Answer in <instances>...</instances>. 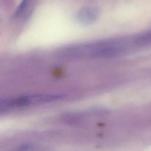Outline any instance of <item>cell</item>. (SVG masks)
<instances>
[{"mask_svg": "<svg viewBox=\"0 0 151 151\" xmlns=\"http://www.w3.org/2000/svg\"><path fill=\"white\" fill-rule=\"evenodd\" d=\"M65 97L66 96L63 94H41L7 99L1 100L0 110L1 112L6 111L30 105L60 100Z\"/></svg>", "mask_w": 151, "mask_h": 151, "instance_id": "2", "label": "cell"}, {"mask_svg": "<svg viewBox=\"0 0 151 151\" xmlns=\"http://www.w3.org/2000/svg\"><path fill=\"white\" fill-rule=\"evenodd\" d=\"M36 3V0H22L17 8L14 17L15 19L21 18L30 12Z\"/></svg>", "mask_w": 151, "mask_h": 151, "instance_id": "4", "label": "cell"}, {"mask_svg": "<svg viewBox=\"0 0 151 151\" xmlns=\"http://www.w3.org/2000/svg\"><path fill=\"white\" fill-rule=\"evenodd\" d=\"M100 14L99 8L95 6H87L80 9L77 13V21L84 25L93 24L98 19Z\"/></svg>", "mask_w": 151, "mask_h": 151, "instance_id": "3", "label": "cell"}, {"mask_svg": "<svg viewBox=\"0 0 151 151\" xmlns=\"http://www.w3.org/2000/svg\"><path fill=\"white\" fill-rule=\"evenodd\" d=\"M141 45L139 37L107 39L62 47L56 51V55L63 59L109 57L124 54Z\"/></svg>", "mask_w": 151, "mask_h": 151, "instance_id": "1", "label": "cell"}]
</instances>
